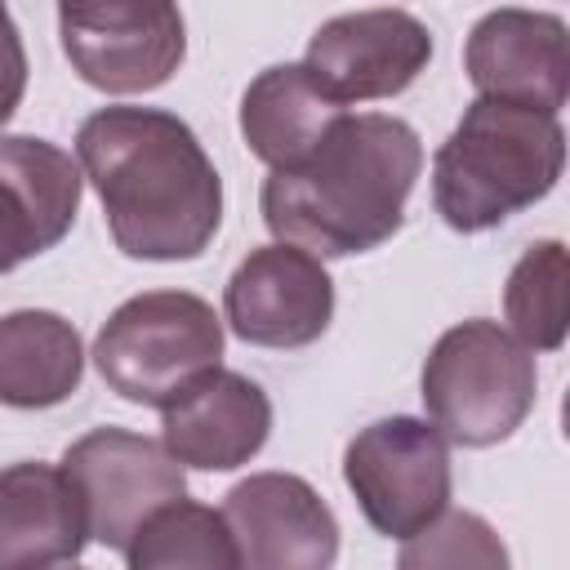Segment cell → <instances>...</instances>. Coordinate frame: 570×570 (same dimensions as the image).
Returning a JSON list of instances; mask_svg holds the SVG:
<instances>
[{"label": "cell", "mask_w": 570, "mask_h": 570, "mask_svg": "<svg viewBox=\"0 0 570 570\" xmlns=\"http://www.w3.org/2000/svg\"><path fill=\"white\" fill-rule=\"evenodd\" d=\"M111 240L142 263L200 258L223 223V178L187 120L160 107H98L76 134Z\"/></svg>", "instance_id": "6da1fadb"}, {"label": "cell", "mask_w": 570, "mask_h": 570, "mask_svg": "<svg viewBox=\"0 0 570 570\" xmlns=\"http://www.w3.org/2000/svg\"><path fill=\"white\" fill-rule=\"evenodd\" d=\"M419 169L423 142L401 116L347 111L298 165L267 174L263 223L312 258L379 249L401 232Z\"/></svg>", "instance_id": "7a4b0ae2"}, {"label": "cell", "mask_w": 570, "mask_h": 570, "mask_svg": "<svg viewBox=\"0 0 570 570\" xmlns=\"http://www.w3.org/2000/svg\"><path fill=\"white\" fill-rule=\"evenodd\" d=\"M566 169L557 116L476 98L432 160V205L454 232H490L543 200Z\"/></svg>", "instance_id": "3957f363"}, {"label": "cell", "mask_w": 570, "mask_h": 570, "mask_svg": "<svg viewBox=\"0 0 570 570\" xmlns=\"http://www.w3.org/2000/svg\"><path fill=\"white\" fill-rule=\"evenodd\" d=\"M223 361L218 312L187 289H147L125 298L94 338L102 383L134 405H169Z\"/></svg>", "instance_id": "277c9868"}, {"label": "cell", "mask_w": 570, "mask_h": 570, "mask_svg": "<svg viewBox=\"0 0 570 570\" xmlns=\"http://www.w3.org/2000/svg\"><path fill=\"white\" fill-rule=\"evenodd\" d=\"M423 405L432 428L468 450L508 441L534 410V352L499 321L450 325L423 361Z\"/></svg>", "instance_id": "5b68a950"}, {"label": "cell", "mask_w": 570, "mask_h": 570, "mask_svg": "<svg viewBox=\"0 0 570 570\" xmlns=\"http://www.w3.org/2000/svg\"><path fill=\"white\" fill-rule=\"evenodd\" d=\"M343 481L379 534L410 539L450 508V445L428 419L392 414L347 441Z\"/></svg>", "instance_id": "8992f818"}, {"label": "cell", "mask_w": 570, "mask_h": 570, "mask_svg": "<svg viewBox=\"0 0 570 570\" xmlns=\"http://www.w3.org/2000/svg\"><path fill=\"white\" fill-rule=\"evenodd\" d=\"M62 476L80 494L89 539L125 552L134 534L169 503L187 499L183 463L129 428H94L62 454Z\"/></svg>", "instance_id": "52a82bcc"}, {"label": "cell", "mask_w": 570, "mask_h": 570, "mask_svg": "<svg viewBox=\"0 0 570 570\" xmlns=\"http://www.w3.org/2000/svg\"><path fill=\"white\" fill-rule=\"evenodd\" d=\"M62 53L76 76L102 94L160 89L187 53V27L169 0L58 4Z\"/></svg>", "instance_id": "ba28073f"}, {"label": "cell", "mask_w": 570, "mask_h": 570, "mask_svg": "<svg viewBox=\"0 0 570 570\" xmlns=\"http://www.w3.org/2000/svg\"><path fill=\"white\" fill-rule=\"evenodd\" d=\"M432 31L405 9H356L321 22L307 40V76L334 102L396 98L428 71Z\"/></svg>", "instance_id": "9c48e42d"}, {"label": "cell", "mask_w": 570, "mask_h": 570, "mask_svg": "<svg viewBox=\"0 0 570 570\" xmlns=\"http://www.w3.org/2000/svg\"><path fill=\"white\" fill-rule=\"evenodd\" d=\"M223 525L240 570H334L338 521L294 472H254L223 499Z\"/></svg>", "instance_id": "30bf717a"}, {"label": "cell", "mask_w": 570, "mask_h": 570, "mask_svg": "<svg viewBox=\"0 0 570 570\" xmlns=\"http://www.w3.org/2000/svg\"><path fill=\"white\" fill-rule=\"evenodd\" d=\"M223 316L240 343L307 347L334 321V281L294 245H258L223 289Z\"/></svg>", "instance_id": "8fae6325"}, {"label": "cell", "mask_w": 570, "mask_h": 570, "mask_svg": "<svg viewBox=\"0 0 570 570\" xmlns=\"http://www.w3.org/2000/svg\"><path fill=\"white\" fill-rule=\"evenodd\" d=\"M463 67L481 98L557 116L570 94L566 22L539 9H490L468 36Z\"/></svg>", "instance_id": "7c38bea8"}, {"label": "cell", "mask_w": 570, "mask_h": 570, "mask_svg": "<svg viewBox=\"0 0 570 570\" xmlns=\"http://www.w3.org/2000/svg\"><path fill=\"white\" fill-rule=\"evenodd\" d=\"M80 165L49 138H0V276L53 249L80 214Z\"/></svg>", "instance_id": "4fadbf2b"}, {"label": "cell", "mask_w": 570, "mask_h": 570, "mask_svg": "<svg viewBox=\"0 0 570 570\" xmlns=\"http://www.w3.org/2000/svg\"><path fill=\"white\" fill-rule=\"evenodd\" d=\"M272 432V401L267 392L236 374L214 370L196 379L178 401L160 410V445L200 472H232L249 463Z\"/></svg>", "instance_id": "5bb4252c"}, {"label": "cell", "mask_w": 570, "mask_h": 570, "mask_svg": "<svg viewBox=\"0 0 570 570\" xmlns=\"http://www.w3.org/2000/svg\"><path fill=\"white\" fill-rule=\"evenodd\" d=\"M85 543V508L62 468L36 459L0 468V570H53Z\"/></svg>", "instance_id": "9a60e30c"}, {"label": "cell", "mask_w": 570, "mask_h": 570, "mask_svg": "<svg viewBox=\"0 0 570 570\" xmlns=\"http://www.w3.org/2000/svg\"><path fill=\"white\" fill-rule=\"evenodd\" d=\"M343 116H347V107L334 102L307 76L303 62H281L249 80V89L240 98V138L263 165L289 169Z\"/></svg>", "instance_id": "2e32d148"}, {"label": "cell", "mask_w": 570, "mask_h": 570, "mask_svg": "<svg viewBox=\"0 0 570 570\" xmlns=\"http://www.w3.org/2000/svg\"><path fill=\"white\" fill-rule=\"evenodd\" d=\"M85 374L80 330L40 307L0 316V405L49 410L62 405Z\"/></svg>", "instance_id": "e0dca14e"}, {"label": "cell", "mask_w": 570, "mask_h": 570, "mask_svg": "<svg viewBox=\"0 0 570 570\" xmlns=\"http://www.w3.org/2000/svg\"><path fill=\"white\" fill-rule=\"evenodd\" d=\"M129 570H240L223 512L178 499L160 508L125 548Z\"/></svg>", "instance_id": "ac0fdd59"}, {"label": "cell", "mask_w": 570, "mask_h": 570, "mask_svg": "<svg viewBox=\"0 0 570 570\" xmlns=\"http://www.w3.org/2000/svg\"><path fill=\"white\" fill-rule=\"evenodd\" d=\"M566 285H570V258L561 240H534L503 289L508 334L525 352H557L566 343Z\"/></svg>", "instance_id": "d6986e66"}, {"label": "cell", "mask_w": 570, "mask_h": 570, "mask_svg": "<svg viewBox=\"0 0 570 570\" xmlns=\"http://www.w3.org/2000/svg\"><path fill=\"white\" fill-rule=\"evenodd\" d=\"M396 570H512L508 543L476 512H441L428 530L410 534Z\"/></svg>", "instance_id": "ffe728a7"}, {"label": "cell", "mask_w": 570, "mask_h": 570, "mask_svg": "<svg viewBox=\"0 0 570 570\" xmlns=\"http://www.w3.org/2000/svg\"><path fill=\"white\" fill-rule=\"evenodd\" d=\"M22 94H27V49L13 13L0 4V125L18 111Z\"/></svg>", "instance_id": "44dd1931"}]
</instances>
